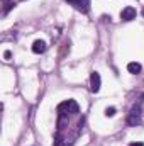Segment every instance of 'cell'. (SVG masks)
Instances as JSON below:
<instances>
[{"label": "cell", "instance_id": "cell-1", "mask_svg": "<svg viewBox=\"0 0 144 146\" xmlns=\"http://www.w3.org/2000/svg\"><path fill=\"white\" fill-rule=\"evenodd\" d=\"M56 110H58V115H70V114H78V112H80V107H78L76 100L70 99V100L61 102Z\"/></svg>", "mask_w": 144, "mask_h": 146}, {"label": "cell", "instance_id": "cell-2", "mask_svg": "<svg viewBox=\"0 0 144 146\" xmlns=\"http://www.w3.org/2000/svg\"><path fill=\"white\" fill-rule=\"evenodd\" d=\"M141 121H143V107H141V102H137L127 115V124L129 126H139Z\"/></svg>", "mask_w": 144, "mask_h": 146}, {"label": "cell", "instance_id": "cell-3", "mask_svg": "<svg viewBox=\"0 0 144 146\" xmlns=\"http://www.w3.org/2000/svg\"><path fill=\"white\" fill-rule=\"evenodd\" d=\"M100 85H102L100 73H98V72H92V73H90V90H92L93 94H98Z\"/></svg>", "mask_w": 144, "mask_h": 146}, {"label": "cell", "instance_id": "cell-4", "mask_svg": "<svg viewBox=\"0 0 144 146\" xmlns=\"http://www.w3.org/2000/svg\"><path fill=\"white\" fill-rule=\"evenodd\" d=\"M66 2L83 14H88V10H90V0H66Z\"/></svg>", "mask_w": 144, "mask_h": 146}, {"label": "cell", "instance_id": "cell-5", "mask_svg": "<svg viewBox=\"0 0 144 146\" xmlns=\"http://www.w3.org/2000/svg\"><path fill=\"white\" fill-rule=\"evenodd\" d=\"M136 15H137V12H136L134 7H126V9H122V12H120V19H122L124 22H129V21L136 19Z\"/></svg>", "mask_w": 144, "mask_h": 146}, {"label": "cell", "instance_id": "cell-6", "mask_svg": "<svg viewBox=\"0 0 144 146\" xmlns=\"http://www.w3.org/2000/svg\"><path fill=\"white\" fill-rule=\"evenodd\" d=\"M46 49H48V44H46L42 39L34 41V44H32V53H36V54H42Z\"/></svg>", "mask_w": 144, "mask_h": 146}, {"label": "cell", "instance_id": "cell-7", "mask_svg": "<svg viewBox=\"0 0 144 146\" xmlns=\"http://www.w3.org/2000/svg\"><path fill=\"white\" fill-rule=\"evenodd\" d=\"M2 5H3V7H2V15L5 17V15L14 9L15 3H14V0H2Z\"/></svg>", "mask_w": 144, "mask_h": 146}, {"label": "cell", "instance_id": "cell-8", "mask_svg": "<svg viewBox=\"0 0 144 146\" xmlns=\"http://www.w3.org/2000/svg\"><path fill=\"white\" fill-rule=\"evenodd\" d=\"M141 70H143V66H141L139 63H134V61H132V63H129V65H127V72L132 73V75H139Z\"/></svg>", "mask_w": 144, "mask_h": 146}, {"label": "cell", "instance_id": "cell-9", "mask_svg": "<svg viewBox=\"0 0 144 146\" xmlns=\"http://www.w3.org/2000/svg\"><path fill=\"white\" fill-rule=\"evenodd\" d=\"M105 115H107V117L115 115V107H107V109H105Z\"/></svg>", "mask_w": 144, "mask_h": 146}, {"label": "cell", "instance_id": "cell-10", "mask_svg": "<svg viewBox=\"0 0 144 146\" xmlns=\"http://www.w3.org/2000/svg\"><path fill=\"white\" fill-rule=\"evenodd\" d=\"M3 56H5V58L9 60V58H10V51H5V53H3Z\"/></svg>", "mask_w": 144, "mask_h": 146}, {"label": "cell", "instance_id": "cell-11", "mask_svg": "<svg viewBox=\"0 0 144 146\" xmlns=\"http://www.w3.org/2000/svg\"><path fill=\"white\" fill-rule=\"evenodd\" d=\"M139 102H141V107H143V110H144V95L141 97V100H139Z\"/></svg>", "mask_w": 144, "mask_h": 146}, {"label": "cell", "instance_id": "cell-12", "mask_svg": "<svg viewBox=\"0 0 144 146\" xmlns=\"http://www.w3.org/2000/svg\"><path fill=\"white\" fill-rule=\"evenodd\" d=\"M131 146H144L143 143H131Z\"/></svg>", "mask_w": 144, "mask_h": 146}, {"label": "cell", "instance_id": "cell-13", "mask_svg": "<svg viewBox=\"0 0 144 146\" xmlns=\"http://www.w3.org/2000/svg\"><path fill=\"white\" fill-rule=\"evenodd\" d=\"M143 15H144V9H143Z\"/></svg>", "mask_w": 144, "mask_h": 146}, {"label": "cell", "instance_id": "cell-14", "mask_svg": "<svg viewBox=\"0 0 144 146\" xmlns=\"http://www.w3.org/2000/svg\"><path fill=\"white\" fill-rule=\"evenodd\" d=\"M22 2H24V0H22Z\"/></svg>", "mask_w": 144, "mask_h": 146}]
</instances>
